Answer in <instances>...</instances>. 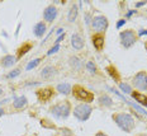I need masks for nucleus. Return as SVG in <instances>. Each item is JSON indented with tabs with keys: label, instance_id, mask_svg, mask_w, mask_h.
Masks as SVG:
<instances>
[{
	"label": "nucleus",
	"instance_id": "obj_1",
	"mask_svg": "<svg viewBox=\"0 0 147 136\" xmlns=\"http://www.w3.org/2000/svg\"><path fill=\"white\" fill-rule=\"evenodd\" d=\"M113 121L117 123V126L121 130H123L124 132H132V130L136 126V122H134L133 117L129 115V113H115V115L112 116Z\"/></svg>",
	"mask_w": 147,
	"mask_h": 136
},
{
	"label": "nucleus",
	"instance_id": "obj_2",
	"mask_svg": "<svg viewBox=\"0 0 147 136\" xmlns=\"http://www.w3.org/2000/svg\"><path fill=\"white\" fill-rule=\"evenodd\" d=\"M50 112L56 118L60 120H66L67 117L71 113V104H70L69 101H63L60 102V103L55 104L53 107H51Z\"/></svg>",
	"mask_w": 147,
	"mask_h": 136
},
{
	"label": "nucleus",
	"instance_id": "obj_3",
	"mask_svg": "<svg viewBox=\"0 0 147 136\" xmlns=\"http://www.w3.org/2000/svg\"><path fill=\"white\" fill-rule=\"evenodd\" d=\"M72 93H74V97H75L76 99L84 102V103H91V102L94 101V94L80 85H74Z\"/></svg>",
	"mask_w": 147,
	"mask_h": 136
},
{
	"label": "nucleus",
	"instance_id": "obj_4",
	"mask_svg": "<svg viewBox=\"0 0 147 136\" xmlns=\"http://www.w3.org/2000/svg\"><path fill=\"white\" fill-rule=\"evenodd\" d=\"M91 112H93V108H91V106L88 103H81V104H79V106H76L74 108V116L81 122L89 120Z\"/></svg>",
	"mask_w": 147,
	"mask_h": 136
},
{
	"label": "nucleus",
	"instance_id": "obj_5",
	"mask_svg": "<svg viewBox=\"0 0 147 136\" xmlns=\"http://www.w3.org/2000/svg\"><path fill=\"white\" fill-rule=\"evenodd\" d=\"M119 38H121V43L124 48H129L132 47L134 43L137 42V35L133 29H124L121 32L119 35Z\"/></svg>",
	"mask_w": 147,
	"mask_h": 136
},
{
	"label": "nucleus",
	"instance_id": "obj_6",
	"mask_svg": "<svg viewBox=\"0 0 147 136\" xmlns=\"http://www.w3.org/2000/svg\"><path fill=\"white\" fill-rule=\"evenodd\" d=\"M91 26H93L94 31L98 33L105 32L107 28H108V26H109L108 18L104 17V15H96V17H94L93 20H91Z\"/></svg>",
	"mask_w": 147,
	"mask_h": 136
},
{
	"label": "nucleus",
	"instance_id": "obj_7",
	"mask_svg": "<svg viewBox=\"0 0 147 136\" xmlns=\"http://www.w3.org/2000/svg\"><path fill=\"white\" fill-rule=\"evenodd\" d=\"M133 85L138 90L147 92V73L146 71H138L133 78Z\"/></svg>",
	"mask_w": 147,
	"mask_h": 136
},
{
	"label": "nucleus",
	"instance_id": "obj_8",
	"mask_svg": "<svg viewBox=\"0 0 147 136\" xmlns=\"http://www.w3.org/2000/svg\"><path fill=\"white\" fill-rule=\"evenodd\" d=\"M57 17V8L53 7V5H48L47 8L43 10V19L48 23L53 22Z\"/></svg>",
	"mask_w": 147,
	"mask_h": 136
},
{
	"label": "nucleus",
	"instance_id": "obj_9",
	"mask_svg": "<svg viewBox=\"0 0 147 136\" xmlns=\"http://www.w3.org/2000/svg\"><path fill=\"white\" fill-rule=\"evenodd\" d=\"M53 95V89L52 88H42L37 90V97L41 102H47L50 101Z\"/></svg>",
	"mask_w": 147,
	"mask_h": 136
},
{
	"label": "nucleus",
	"instance_id": "obj_10",
	"mask_svg": "<svg viewBox=\"0 0 147 136\" xmlns=\"http://www.w3.org/2000/svg\"><path fill=\"white\" fill-rule=\"evenodd\" d=\"M93 45H94V47L96 48L98 51H100V50H103V47H104V42H105V36L103 35V33H96V35H94L93 36Z\"/></svg>",
	"mask_w": 147,
	"mask_h": 136
},
{
	"label": "nucleus",
	"instance_id": "obj_11",
	"mask_svg": "<svg viewBox=\"0 0 147 136\" xmlns=\"http://www.w3.org/2000/svg\"><path fill=\"white\" fill-rule=\"evenodd\" d=\"M71 46L75 50H81L84 47V39H82V37L80 35H78V33H74L71 36Z\"/></svg>",
	"mask_w": 147,
	"mask_h": 136
},
{
	"label": "nucleus",
	"instance_id": "obj_12",
	"mask_svg": "<svg viewBox=\"0 0 147 136\" xmlns=\"http://www.w3.org/2000/svg\"><path fill=\"white\" fill-rule=\"evenodd\" d=\"M56 73H57V69L55 66H46L41 71V76L43 79H51L52 76L56 75Z\"/></svg>",
	"mask_w": 147,
	"mask_h": 136
},
{
	"label": "nucleus",
	"instance_id": "obj_13",
	"mask_svg": "<svg viewBox=\"0 0 147 136\" xmlns=\"http://www.w3.org/2000/svg\"><path fill=\"white\" fill-rule=\"evenodd\" d=\"M27 106H28V101H27V98L24 97V95H20V97L15 98L13 102V107L15 109H23V108H26Z\"/></svg>",
	"mask_w": 147,
	"mask_h": 136
},
{
	"label": "nucleus",
	"instance_id": "obj_14",
	"mask_svg": "<svg viewBox=\"0 0 147 136\" xmlns=\"http://www.w3.org/2000/svg\"><path fill=\"white\" fill-rule=\"evenodd\" d=\"M46 24L43 22H38L37 24H34L33 27V33L36 35V37H43V35L46 33Z\"/></svg>",
	"mask_w": 147,
	"mask_h": 136
},
{
	"label": "nucleus",
	"instance_id": "obj_15",
	"mask_svg": "<svg viewBox=\"0 0 147 136\" xmlns=\"http://www.w3.org/2000/svg\"><path fill=\"white\" fill-rule=\"evenodd\" d=\"M131 95H132L133 99L137 101L140 104H142L143 107H147V95H145L143 93H140V92H132Z\"/></svg>",
	"mask_w": 147,
	"mask_h": 136
},
{
	"label": "nucleus",
	"instance_id": "obj_16",
	"mask_svg": "<svg viewBox=\"0 0 147 136\" xmlns=\"http://www.w3.org/2000/svg\"><path fill=\"white\" fill-rule=\"evenodd\" d=\"M17 60L18 58L15 56H13V55H5V56L1 58V65L4 67H10L17 63Z\"/></svg>",
	"mask_w": 147,
	"mask_h": 136
},
{
	"label": "nucleus",
	"instance_id": "obj_17",
	"mask_svg": "<svg viewBox=\"0 0 147 136\" xmlns=\"http://www.w3.org/2000/svg\"><path fill=\"white\" fill-rule=\"evenodd\" d=\"M33 47V43L32 42H26L23 43V46H20L19 50H18V55H17V58H22L27 52L30 51V48Z\"/></svg>",
	"mask_w": 147,
	"mask_h": 136
},
{
	"label": "nucleus",
	"instance_id": "obj_18",
	"mask_svg": "<svg viewBox=\"0 0 147 136\" xmlns=\"http://www.w3.org/2000/svg\"><path fill=\"white\" fill-rule=\"evenodd\" d=\"M72 90V86L69 84V83H60L59 85H57V92L63 95H67L70 94Z\"/></svg>",
	"mask_w": 147,
	"mask_h": 136
},
{
	"label": "nucleus",
	"instance_id": "obj_19",
	"mask_svg": "<svg viewBox=\"0 0 147 136\" xmlns=\"http://www.w3.org/2000/svg\"><path fill=\"white\" fill-rule=\"evenodd\" d=\"M105 70H107V73H108L113 79H114V82H117V83L121 82V75H119L118 70L115 69V67L113 66V65H109V66H107V69H105Z\"/></svg>",
	"mask_w": 147,
	"mask_h": 136
},
{
	"label": "nucleus",
	"instance_id": "obj_20",
	"mask_svg": "<svg viewBox=\"0 0 147 136\" xmlns=\"http://www.w3.org/2000/svg\"><path fill=\"white\" fill-rule=\"evenodd\" d=\"M99 103L100 106H104V107H112L113 106V101L112 98L109 97L108 94H102L99 97Z\"/></svg>",
	"mask_w": 147,
	"mask_h": 136
},
{
	"label": "nucleus",
	"instance_id": "obj_21",
	"mask_svg": "<svg viewBox=\"0 0 147 136\" xmlns=\"http://www.w3.org/2000/svg\"><path fill=\"white\" fill-rule=\"evenodd\" d=\"M78 13H79V9H78V5H72L69 10V15H67V19H69L70 23H72L74 20L76 19L78 17Z\"/></svg>",
	"mask_w": 147,
	"mask_h": 136
},
{
	"label": "nucleus",
	"instance_id": "obj_22",
	"mask_svg": "<svg viewBox=\"0 0 147 136\" xmlns=\"http://www.w3.org/2000/svg\"><path fill=\"white\" fill-rule=\"evenodd\" d=\"M69 63L70 65L74 67V70H80L81 67H82V64H81V61L79 60L76 56H72V57H70V60H69Z\"/></svg>",
	"mask_w": 147,
	"mask_h": 136
},
{
	"label": "nucleus",
	"instance_id": "obj_23",
	"mask_svg": "<svg viewBox=\"0 0 147 136\" xmlns=\"http://www.w3.org/2000/svg\"><path fill=\"white\" fill-rule=\"evenodd\" d=\"M41 125H42V127H46V129H50V130H56L57 127L52 123V121H50V120H47V118H43V120H41Z\"/></svg>",
	"mask_w": 147,
	"mask_h": 136
},
{
	"label": "nucleus",
	"instance_id": "obj_24",
	"mask_svg": "<svg viewBox=\"0 0 147 136\" xmlns=\"http://www.w3.org/2000/svg\"><path fill=\"white\" fill-rule=\"evenodd\" d=\"M86 69H88V71L90 73L91 75L96 74V65L94 64V61H88L86 63Z\"/></svg>",
	"mask_w": 147,
	"mask_h": 136
},
{
	"label": "nucleus",
	"instance_id": "obj_25",
	"mask_svg": "<svg viewBox=\"0 0 147 136\" xmlns=\"http://www.w3.org/2000/svg\"><path fill=\"white\" fill-rule=\"evenodd\" d=\"M39 61H41V58H36V60H33L32 63H30V64L28 65V66H27V70H30L32 67H36L37 65L39 64Z\"/></svg>",
	"mask_w": 147,
	"mask_h": 136
},
{
	"label": "nucleus",
	"instance_id": "obj_26",
	"mask_svg": "<svg viewBox=\"0 0 147 136\" xmlns=\"http://www.w3.org/2000/svg\"><path fill=\"white\" fill-rule=\"evenodd\" d=\"M119 86H121V89L123 92H125V93H132V89H131V86L128 84H121Z\"/></svg>",
	"mask_w": 147,
	"mask_h": 136
},
{
	"label": "nucleus",
	"instance_id": "obj_27",
	"mask_svg": "<svg viewBox=\"0 0 147 136\" xmlns=\"http://www.w3.org/2000/svg\"><path fill=\"white\" fill-rule=\"evenodd\" d=\"M20 73V69H15L13 71H10V74H8V78H15L17 75H19Z\"/></svg>",
	"mask_w": 147,
	"mask_h": 136
},
{
	"label": "nucleus",
	"instance_id": "obj_28",
	"mask_svg": "<svg viewBox=\"0 0 147 136\" xmlns=\"http://www.w3.org/2000/svg\"><path fill=\"white\" fill-rule=\"evenodd\" d=\"M57 50H59V45H56V46H55L53 48H51V50H50V52H48V55L53 54V52H55V51H57Z\"/></svg>",
	"mask_w": 147,
	"mask_h": 136
},
{
	"label": "nucleus",
	"instance_id": "obj_29",
	"mask_svg": "<svg viewBox=\"0 0 147 136\" xmlns=\"http://www.w3.org/2000/svg\"><path fill=\"white\" fill-rule=\"evenodd\" d=\"M95 136H108L105 134V132H103V131H99V132H96L95 134Z\"/></svg>",
	"mask_w": 147,
	"mask_h": 136
},
{
	"label": "nucleus",
	"instance_id": "obj_30",
	"mask_svg": "<svg viewBox=\"0 0 147 136\" xmlns=\"http://www.w3.org/2000/svg\"><path fill=\"white\" fill-rule=\"evenodd\" d=\"M123 23H125V20L124 19H121V20H119V23H118V27H121Z\"/></svg>",
	"mask_w": 147,
	"mask_h": 136
},
{
	"label": "nucleus",
	"instance_id": "obj_31",
	"mask_svg": "<svg viewBox=\"0 0 147 136\" xmlns=\"http://www.w3.org/2000/svg\"><path fill=\"white\" fill-rule=\"evenodd\" d=\"M3 115H4V109H3V108H0V117H1Z\"/></svg>",
	"mask_w": 147,
	"mask_h": 136
},
{
	"label": "nucleus",
	"instance_id": "obj_32",
	"mask_svg": "<svg viewBox=\"0 0 147 136\" xmlns=\"http://www.w3.org/2000/svg\"><path fill=\"white\" fill-rule=\"evenodd\" d=\"M137 136H147V134H140V135H137Z\"/></svg>",
	"mask_w": 147,
	"mask_h": 136
},
{
	"label": "nucleus",
	"instance_id": "obj_33",
	"mask_svg": "<svg viewBox=\"0 0 147 136\" xmlns=\"http://www.w3.org/2000/svg\"><path fill=\"white\" fill-rule=\"evenodd\" d=\"M145 48H146V51H147V41L145 42Z\"/></svg>",
	"mask_w": 147,
	"mask_h": 136
},
{
	"label": "nucleus",
	"instance_id": "obj_34",
	"mask_svg": "<svg viewBox=\"0 0 147 136\" xmlns=\"http://www.w3.org/2000/svg\"><path fill=\"white\" fill-rule=\"evenodd\" d=\"M1 94H3V89L0 88V95H1Z\"/></svg>",
	"mask_w": 147,
	"mask_h": 136
}]
</instances>
